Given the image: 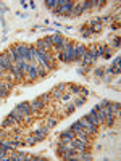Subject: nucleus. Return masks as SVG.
Returning a JSON list of instances; mask_svg holds the SVG:
<instances>
[{"mask_svg":"<svg viewBox=\"0 0 121 161\" xmlns=\"http://www.w3.org/2000/svg\"><path fill=\"white\" fill-rule=\"evenodd\" d=\"M74 137H76V132H74L71 127H69V129L63 131L62 134H60V142H62V144H69V142H71Z\"/></svg>","mask_w":121,"mask_h":161,"instance_id":"nucleus-1","label":"nucleus"},{"mask_svg":"<svg viewBox=\"0 0 121 161\" xmlns=\"http://www.w3.org/2000/svg\"><path fill=\"white\" fill-rule=\"evenodd\" d=\"M79 122H81V126L84 127V129L89 132V134H97V131H99V127H95L89 119H87L86 116H84V118H81V119H79Z\"/></svg>","mask_w":121,"mask_h":161,"instance_id":"nucleus-2","label":"nucleus"},{"mask_svg":"<svg viewBox=\"0 0 121 161\" xmlns=\"http://www.w3.org/2000/svg\"><path fill=\"white\" fill-rule=\"evenodd\" d=\"M69 144H71V147L78 151V153H81V151H87V145H86V144H82V142H79L76 137H74V139L69 142Z\"/></svg>","mask_w":121,"mask_h":161,"instance_id":"nucleus-3","label":"nucleus"},{"mask_svg":"<svg viewBox=\"0 0 121 161\" xmlns=\"http://www.w3.org/2000/svg\"><path fill=\"white\" fill-rule=\"evenodd\" d=\"M86 47L84 45H76L74 47V58H76V61H81L82 58H84L86 55Z\"/></svg>","mask_w":121,"mask_h":161,"instance_id":"nucleus-4","label":"nucleus"},{"mask_svg":"<svg viewBox=\"0 0 121 161\" xmlns=\"http://www.w3.org/2000/svg\"><path fill=\"white\" fill-rule=\"evenodd\" d=\"M82 13V8H81V3L79 2H73V7H71V11H69V18H76Z\"/></svg>","mask_w":121,"mask_h":161,"instance_id":"nucleus-5","label":"nucleus"},{"mask_svg":"<svg viewBox=\"0 0 121 161\" xmlns=\"http://www.w3.org/2000/svg\"><path fill=\"white\" fill-rule=\"evenodd\" d=\"M86 118H87V119H89V121H91V122H92V124H94L95 127H100V126H103V124H102V121L99 119V118H97L95 111H94V108H92V110H91V113H89V115H87Z\"/></svg>","mask_w":121,"mask_h":161,"instance_id":"nucleus-6","label":"nucleus"},{"mask_svg":"<svg viewBox=\"0 0 121 161\" xmlns=\"http://www.w3.org/2000/svg\"><path fill=\"white\" fill-rule=\"evenodd\" d=\"M16 108L21 111L23 118L27 116V115H31V105H29V102H23V103H20V105H18Z\"/></svg>","mask_w":121,"mask_h":161,"instance_id":"nucleus-7","label":"nucleus"},{"mask_svg":"<svg viewBox=\"0 0 121 161\" xmlns=\"http://www.w3.org/2000/svg\"><path fill=\"white\" fill-rule=\"evenodd\" d=\"M26 77L31 79V80H37V79H39V74H37V69H36V61H32V63H31V69L27 71Z\"/></svg>","mask_w":121,"mask_h":161,"instance_id":"nucleus-8","label":"nucleus"},{"mask_svg":"<svg viewBox=\"0 0 121 161\" xmlns=\"http://www.w3.org/2000/svg\"><path fill=\"white\" fill-rule=\"evenodd\" d=\"M29 105H31V111H37V110H40V108L45 106L40 98H34V100H31Z\"/></svg>","mask_w":121,"mask_h":161,"instance_id":"nucleus-9","label":"nucleus"},{"mask_svg":"<svg viewBox=\"0 0 121 161\" xmlns=\"http://www.w3.org/2000/svg\"><path fill=\"white\" fill-rule=\"evenodd\" d=\"M94 111H95V115H97V118L102 121V124H103V121H105V111H103V106L102 105H97L95 108H94Z\"/></svg>","mask_w":121,"mask_h":161,"instance_id":"nucleus-10","label":"nucleus"},{"mask_svg":"<svg viewBox=\"0 0 121 161\" xmlns=\"http://www.w3.org/2000/svg\"><path fill=\"white\" fill-rule=\"evenodd\" d=\"M8 95H10L8 87L5 86V82H3V80H0V97H2V98H7Z\"/></svg>","mask_w":121,"mask_h":161,"instance_id":"nucleus-11","label":"nucleus"},{"mask_svg":"<svg viewBox=\"0 0 121 161\" xmlns=\"http://www.w3.org/2000/svg\"><path fill=\"white\" fill-rule=\"evenodd\" d=\"M110 110H111V113H113L116 118H119V110H121L119 102H116V103H111V102H110Z\"/></svg>","mask_w":121,"mask_h":161,"instance_id":"nucleus-12","label":"nucleus"},{"mask_svg":"<svg viewBox=\"0 0 121 161\" xmlns=\"http://www.w3.org/2000/svg\"><path fill=\"white\" fill-rule=\"evenodd\" d=\"M79 31H81V34L84 36L86 39H89V37H91L92 34H94V32H92V29H91V27L87 26V24H86V26H82V27H81V29H79Z\"/></svg>","mask_w":121,"mask_h":161,"instance_id":"nucleus-13","label":"nucleus"},{"mask_svg":"<svg viewBox=\"0 0 121 161\" xmlns=\"http://www.w3.org/2000/svg\"><path fill=\"white\" fill-rule=\"evenodd\" d=\"M45 135H47V134H44V132L42 131H36V132H32V137H34V140L36 142H40V140H44L45 139Z\"/></svg>","mask_w":121,"mask_h":161,"instance_id":"nucleus-14","label":"nucleus"},{"mask_svg":"<svg viewBox=\"0 0 121 161\" xmlns=\"http://www.w3.org/2000/svg\"><path fill=\"white\" fill-rule=\"evenodd\" d=\"M10 115H11L13 118H15V119H16L18 122H20V121H23V115H21V111H20V110H18V108H13V110H11V113H10Z\"/></svg>","mask_w":121,"mask_h":161,"instance_id":"nucleus-15","label":"nucleus"},{"mask_svg":"<svg viewBox=\"0 0 121 161\" xmlns=\"http://www.w3.org/2000/svg\"><path fill=\"white\" fill-rule=\"evenodd\" d=\"M76 139H78L79 142H82V144H86V145H89V144H91L89 137L84 135V134H78V132H76Z\"/></svg>","mask_w":121,"mask_h":161,"instance_id":"nucleus-16","label":"nucleus"},{"mask_svg":"<svg viewBox=\"0 0 121 161\" xmlns=\"http://www.w3.org/2000/svg\"><path fill=\"white\" fill-rule=\"evenodd\" d=\"M50 95H52V97H55V98H60V97L63 95V90H60L58 87H53L52 90H50Z\"/></svg>","mask_w":121,"mask_h":161,"instance_id":"nucleus-17","label":"nucleus"},{"mask_svg":"<svg viewBox=\"0 0 121 161\" xmlns=\"http://www.w3.org/2000/svg\"><path fill=\"white\" fill-rule=\"evenodd\" d=\"M81 3V8H82V11H86V10H91L92 8V3H91V0H84V2H79Z\"/></svg>","mask_w":121,"mask_h":161,"instance_id":"nucleus-18","label":"nucleus"},{"mask_svg":"<svg viewBox=\"0 0 121 161\" xmlns=\"http://www.w3.org/2000/svg\"><path fill=\"white\" fill-rule=\"evenodd\" d=\"M87 53L91 55L92 61H95V60H97V53H95V45H91V47H89V50H87Z\"/></svg>","mask_w":121,"mask_h":161,"instance_id":"nucleus-19","label":"nucleus"},{"mask_svg":"<svg viewBox=\"0 0 121 161\" xmlns=\"http://www.w3.org/2000/svg\"><path fill=\"white\" fill-rule=\"evenodd\" d=\"M45 7L49 8V10H53L55 7H57V0H45Z\"/></svg>","mask_w":121,"mask_h":161,"instance_id":"nucleus-20","label":"nucleus"},{"mask_svg":"<svg viewBox=\"0 0 121 161\" xmlns=\"http://www.w3.org/2000/svg\"><path fill=\"white\" fill-rule=\"evenodd\" d=\"M69 90H71V93H78L81 92V86H78V84H69Z\"/></svg>","mask_w":121,"mask_h":161,"instance_id":"nucleus-21","label":"nucleus"},{"mask_svg":"<svg viewBox=\"0 0 121 161\" xmlns=\"http://www.w3.org/2000/svg\"><path fill=\"white\" fill-rule=\"evenodd\" d=\"M40 100H42L44 105H47V103H49L50 100H52V95H50V92H49V93H44V95L40 97Z\"/></svg>","mask_w":121,"mask_h":161,"instance_id":"nucleus-22","label":"nucleus"},{"mask_svg":"<svg viewBox=\"0 0 121 161\" xmlns=\"http://www.w3.org/2000/svg\"><path fill=\"white\" fill-rule=\"evenodd\" d=\"M84 103H86V98H84V97H81V98H76L73 105H74V106H81V105H84Z\"/></svg>","mask_w":121,"mask_h":161,"instance_id":"nucleus-23","label":"nucleus"},{"mask_svg":"<svg viewBox=\"0 0 121 161\" xmlns=\"http://www.w3.org/2000/svg\"><path fill=\"white\" fill-rule=\"evenodd\" d=\"M95 53H97V58L102 56V55H103V47H102V45H95Z\"/></svg>","mask_w":121,"mask_h":161,"instance_id":"nucleus-24","label":"nucleus"},{"mask_svg":"<svg viewBox=\"0 0 121 161\" xmlns=\"http://www.w3.org/2000/svg\"><path fill=\"white\" fill-rule=\"evenodd\" d=\"M47 126L50 127V129H53V127L57 126V119H55V118H50V119L47 121Z\"/></svg>","mask_w":121,"mask_h":161,"instance_id":"nucleus-25","label":"nucleus"},{"mask_svg":"<svg viewBox=\"0 0 121 161\" xmlns=\"http://www.w3.org/2000/svg\"><path fill=\"white\" fill-rule=\"evenodd\" d=\"M26 153H21V151H18V156H16V161H26Z\"/></svg>","mask_w":121,"mask_h":161,"instance_id":"nucleus-26","label":"nucleus"},{"mask_svg":"<svg viewBox=\"0 0 121 161\" xmlns=\"http://www.w3.org/2000/svg\"><path fill=\"white\" fill-rule=\"evenodd\" d=\"M0 161H10L8 155L5 153V151H2V150H0Z\"/></svg>","mask_w":121,"mask_h":161,"instance_id":"nucleus-27","label":"nucleus"},{"mask_svg":"<svg viewBox=\"0 0 121 161\" xmlns=\"http://www.w3.org/2000/svg\"><path fill=\"white\" fill-rule=\"evenodd\" d=\"M74 110H76V106H74V105H73V103H71V105H68V108H66V111H65V115H71V113H73Z\"/></svg>","mask_w":121,"mask_h":161,"instance_id":"nucleus-28","label":"nucleus"},{"mask_svg":"<svg viewBox=\"0 0 121 161\" xmlns=\"http://www.w3.org/2000/svg\"><path fill=\"white\" fill-rule=\"evenodd\" d=\"M111 45H113V49L118 50V49H119V37H116V39L113 40V44H111Z\"/></svg>","mask_w":121,"mask_h":161,"instance_id":"nucleus-29","label":"nucleus"},{"mask_svg":"<svg viewBox=\"0 0 121 161\" xmlns=\"http://www.w3.org/2000/svg\"><path fill=\"white\" fill-rule=\"evenodd\" d=\"M69 97H71V95H69V93H63V95L60 97V100H63V102H68V100H69Z\"/></svg>","mask_w":121,"mask_h":161,"instance_id":"nucleus-30","label":"nucleus"},{"mask_svg":"<svg viewBox=\"0 0 121 161\" xmlns=\"http://www.w3.org/2000/svg\"><path fill=\"white\" fill-rule=\"evenodd\" d=\"M103 73H105V71L102 69V68H97L95 69V76H99V77H100V76H103Z\"/></svg>","mask_w":121,"mask_h":161,"instance_id":"nucleus-31","label":"nucleus"},{"mask_svg":"<svg viewBox=\"0 0 121 161\" xmlns=\"http://www.w3.org/2000/svg\"><path fill=\"white\" fill-rule=\"evenodd\" d=\"M40 131H42V132H44V134H49V132H50V131H52V129H50V127H49V126H44V127H40Z\"/></svg>","mask_w":121,"mask_h":161,"instance_id":"nucleus-32","label":"nucleus"},{"mask_svg":"<svg viewBox=\"0 0 121 161\" xmlns=\"http://www.w3.org/2000/svg\"><path fill=\"white\" fill-rule=\"evenodd\" d=\"M81 92H82V93H81V95H82V97H84V98L87 97V93H89V90H87V89H84V87H81Z\"/></svg>","mask_w":121,"mask_h":161,"instance_id":"nucleus-33","label":"nucleus"},{"mask_svg":"<svg viewBox=\"0 0 121 161\" xmlns=\"http://www.w3.org/2000/svg\"><path fill=\"white\" fill-rule=\"evenodd\" d=\"M21 5H23V8H24V10H27V7H29V5H27V2H26V0H21Z\"/></svg>","mask_w":121,"mask_h":161,"instance_id":"nucleus-34","label":"nucleus"},{"mask_svg":"<svg viewBox=\"0 0 121 161\" xmlns=\"http://www.w3.org/2000/svg\"><path fill=\"white\" fill-rule=\"evenodd\" d=\"M27 3H29L31 8H36V2H27Z\"/></svg>","mask_w":121,"mask_h":161,"instance_id":"nucleus-35","label":"nucleus"},{"mask_svg":"<svg viewBox=\"0 0 121 161\" xmlns=\"http://www.w3.org/2000/svg\"><path fill=\"white\" fill-rule=\"evenodd\" d=\"M78 74H84V69H82V68H78Z\"/></svg>","mask_w":121,"mask_h":161,"instance_id":"nucleus-36","label":"nucleus"},{"mask_svg":"<svg viewBox=\"0 0 121 161\" xmlns=\"http://www.w3.org/2000/svg\"><path fill=\"white\" fill-rule=\"evenodd\" d=\"M0 100H2V97H0Z\"/></svg>","mask_w":121,"mask_h":161,"instance_id":"nucleus-37","label":"nucleus"}]
</instances>
